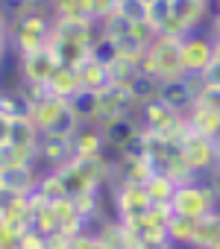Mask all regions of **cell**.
<instances>
[{"mask_svg": "<svg viewBox=\"0 0 220 249\" xmlns=\"http://www.w3.org/2000/svg\"><path fill=\"white\" fill-rule=\"evenodd\" d=\"M100 36V24L94 21H53V38L50 53L62 68H79L85 59H91V47Z\"/></svg>", "mask_w": 220, "mask_h": 249, "instance_id": "cell-1", "label": "cell"}, {"mask_svg": "<svg viewBox=\"0 0 220 249\" xmlns=\"http://www.w3.org/2000/svg\"><path fill=\"white\" fill-rule=\"evenodd\" d=\"M9 47L12 56H27L50 47L53 38V15L47 6H33L9 15Z\"/></svg>", "mask_w": 220, "mask_h": 249, "instance_id": "cell-2", "label": "cell"}, {"mask_svg": "<svg viewBox=\"0 0 220 249\" xmlns=\"http://www.w3.org/2000/svg\"><path fill=\"white\" fill-rule=\"evenodd\" d=\"M214 208H220V191H217L214 173L179 185L170 199V211L179 217H191V220H200V217L211 214Z\"/></svg>", "mask_w": 220, "mask_h": 249, "instance_id": "cell-3", "label": "cell"}, {"mask_svg": "<svg viewBox=\"0 0 220 249\" xmlns=\"http://www.w3.org/2000/svg\"><path fill=\"white\" fill-rule=\"evenodd\" d=\"M141 71L153 73L162 82L185 76L182 73V38H176V36H156L150 41V47L144 50Z\"/></svg>", "mask_w": 220, "mask_h": 249, "instance_id": "cell-4", "label": "cell"}, {"mask_svg": "<svg viewBox=\"0 0 220 249\" xmlns=\"http://www.w3.org/2000/svg\"><path fill=\"white\" fill-rule=\"evenodd\" d=\"M33 123L41 129V135H73V129L79 126V117L73 114L68 100L44 91L33 106Z\"/></svg>", "mask_w": 220, "mask_h": 249, "instance_id": "cell-5", "label": "cell"}, {"mask_svg": "<svg viewBox=\"0 0 220 249\" xmlns=\"http://www.w3.org/2000/svg\"><path fill=\"white\" fill-rule=\"evenodd\" d=\"M138 123L141 129L162 135V138H182L188 129V111L165 103V100H150L138 108Z\"/></svg>", "mask_w": 220, "mask_h": 249, "instance_id": "cell-6", "label": "cell"}, {"mask_svg": "<svg viewBox=\"0 0 220 249\" xmlns=\"http://www.w3.org/2000/svg\"><path fill=\"white\" fill-rule=\"evenodd\" d=\"M138 100L129 91V85H109L103 91H97V117L94 123L97 126H106L112 120L121 117H138Z\"/></svg>", "mask_w": 220, "mask_h": 249, "instance_id": "cell-7", "label": "cell"}, {"mask_svg": "<svg viewBox=\"0 0 220 249\" xmlns=\"http://www.w3.org/2000/svg\"><path fill=\"white\" fill-rule=\"evenodd\" d=\"M179 153H182V161L197 176H208L217 170V150H214V138H208V135L185 129L179 138Z\"/></svg>", "mask_w": 220, "mask_h": 249, "instance_id": "cell-8", "label": "cell"}, {"mask_svg": "<svg viewBox=\"0 0 220 249\" xmlns=\"http://www.w3.org/2000/svg\"><path fill=\"white\" fill-rule=\"evenodd\" d=\"M59 71V62L50 50H38V53H27V56H15V76L21 85L27 88H44L53 79V73Z\"/></svg>", "mask_w": 220, "mask_h": 249, "instance_id": "cell-9", "label": "cell"}, {"mask_svg": "<svg viewBox=\"0 0 220 249\" xmlns=\"http://www.w3.org/2000/svg\"><path fill=\"white\" fill-rule=\"evenodd\" d=\"M214 65V38L200 30L182 38V73L185 76H205Z\"/></svg>", "mask_w": 220, "mask_h": 249, "instance_id": "cell-10", "label": "cell"}, {"mask_svg": "<svg viewBox=\"0 0 220 249\" xmlns=\"http://www.w3.org/2000/svg\"><path fill=\"white\" fill-rule=\"evenodd\" d=\"M109 202H112V214L124 223H132L138 217H147L153 211V199L147 196L144 185H121L115 191H109Z\"/></svg>", "mask_w": 220, "mask_h": 249, "instance_id": "cell-11", "label": "cell"}, {"mask_svg": "<svg viewBox=\"0 0 220 249\" xmlns=\"http://www.w3.org/2000/svg\"><path fill=\"white\" fill-rule=\"evenodd\" d=\"M202 79H205V76H176V79H165L159 100H165V103H170V106L188 111V108L194 106L197 94H200Z\"/></svg>", "mask_w": 220, "mask_h": 249, "instance_id": "cell-12", "label": "cell"}, {"mask_svg": "<svg viewBox=\"0 0 220 249\" xmlns=\"http://www.w3.org/2000/svg\"><path fill=\"white\" fill-rule=\"evenodd\" d=\"M33 106H36V100H33V94L21 85V82H15V85H0V111H3L9 120H33Z\"/></svg>", "mask_w": 220, "mask_h": 249, "instance_id": "cell-13", "label": "cell"}, {"mask_svg": "<svg viewBox=\"0 0 220 249\" xmlns=\"http://www.w3.org/2000/svg\"><path fill=\"white\" fill-rule=\"evenodd\" d=\"M41 167H0V188L6 194H21L30 196L38 191L41 182Z\"/></svg>", "mask_w": 220, "mask_h": 249, "instance_id": "cell-14", "label": "cell"}, {"mask_svg": "<svg viewBox=\"0 0 220 249\" xmlns=\"http://www.w3.org/2000/svg\"><path fill=\"white\" fill-rule=\"evenodd\" d=\"M91 231L97 234V240L103 243V249H135V240H132L129 226L124 220H118L115 214L103 217Z\"/></svg>", "mask_w": 220, "mask_h": 249, "instance_id": "cell-15", "label": "cell"}, {"mask_svg": "<svg viewBox=\"0 0 220 249\" xmlns=\"http://www.w3.org/2000/svg\"><path fill=\"white\" fill-rule=\"evenodd\" d=\"M100 129H103V138H106V150H109V156H118L121 150H127V147L138 138L141 123H138V117H121V120L106 123V126H100Z\"/></svg>", "mask_w": 220, "mask_h": 249, "instance_id": "cell-16", "label": "cell"}, {"mask_svg": "<svg viewBox=\"0 0 220 249\" xmlns=\"http://www.w3.org/2000/svg\"><path fill=\"white\" fill-rule=\"evenodd\" d=\"M0 220L15 226V229H30L33 226V194L21 196V194H6L0 196Z\"/></svg>", "mask_w": 220, "mask_h": 249, "instance_id": "cell-17", "label": "cell"}, {"mask_svg": "<svg viewBox=\"0 0 220 249\" xmlns=\"http://www.w3.org/2000/svg\"><path fill=\"white\" fill-rule=\"evenodd\" d=\"M38 159L44 170H56L73 159V144L71 135H41L38 141Z\"/></svg>", "mask_w": 220, "mask_h": 249, "instance_id": "cell-18", "label": "cell"}, {"mask_svg": "<svg viewBox=\"0 0 220 249\" xmlns=\"http://www.w3.org/2000/svg\"><path fill=\"white\" fill-rule=\"evenodd\" d=\"M71 144H73V156L79 159H94V156H106V138H103V129L97 123H79L71 135Z\"/></svg>", "mask_w": 220, "mask_h": 249, "instance_id": "cell-19", "label": "cell"}, {"mask_svg": "<svg viewBox=\"0 0 220 249\" xmlns=\"http://www.w3.org/2000/svg\"><path fill=\"white\" fill-rule=\"evenodd\" d=\"M214 243H220V208H214L211 214L197 220V229H194L188 249H211Z\"/></svg>", "mask_w": 220, "mask_h": 249, "instance_id": "cell-20", "label": "cell"}, {"mask_svg": "<svg viewBox=\"0 0 220 249\" xmlns=\"http://www.w3.org/2000/svg\"><path fill=\"white\" fill-rule=\"evenodd\" d=\"M76 73H79L85 91H103V88L112 85V73H109V65L100 62V59H94V56L85 59V62L76 68Z\"/></svg>", "mask_w": 220, "mask_h": 249, "instance_id": "cell-21", "label": "cell"}, {"mask_svg": "<svg viewBox=\"0 0 220 249\" xmlns=\"http://www.w3.org/2000/svg\"><path fill=\"white\" fill-rule=\"evenodd\" d=\"M79 91H82V79H79L76 68H62V65H59V71H56L53 79L47 82V94L62 97V100H73Z\"/></svg>", "mask_w": 220, "mask_h": 249, "instance_id": "cell-22", "label": "cell"}, {"mask_svg": "<svg viewBox=\"0 0 220 249\" xmlns=\"http://www.w3.org/2000/svg\"><path fill=\"white\" fill-rule=\"evenodd\" d=\"M188 129H194L200 135H208V138H217L220 135V114H214V111L194 103L188 108Z\"/></svg>", "mask_w": 220, "mask_h": 249, "instance_id": "cell-23", "label": "cell"}, {"mask_svg": "<svg viewBox=\"0 0 220 249\" xmlns=\"http://www.w3.org/2000/svg\"><path fill=\"white\" fill-rule=\"evenodd\" d=\"M0 167H41V159H38V150L3 144L0 147Z\"/></svg>", "mask_w": 220, "mask_h": 249, "instance_id": "cell-24", "label": "cell"}, {"mask_svg": "<svg viewBox=\"0 0 220 249\" xmlns=\"http://www.w3.org/2000/svg\"><path fill=\"white\" fill-rule=\"evenodd\" d=\"M47 9L53 21H91L88 0H47Z\"/></svg>", "mask_w": 220, "mask_h": 249, "instance_id": "cell-25", "label": "cell"}, {"mask_svg": "<svg viewBox=\"0 0 220 249\" xmlns=\"http://www.w3.org/2000/svg\"><path fill=\"white\" fill-rule=\"evenodd\" d=\"M176 188H179V185H176L170 176H165V173H153V176L144 182V191H147V196H150L156 205H170Z\"/></svg>", "mask_w": 220, "mask_h": 249, "instance_id": "cell-26", "label": "cell"}, {"mask_svg": "<svg viewBox=\"0 0 220 249\" xmlns=\"http://www.w3.org/2000/svg\"><path fill=\"white\" fill-rule=\"evenodd\" d=\"M38 141H41V129L27 117V120H12V129H9V144L15 147H30V150H38Z\"/></svg>", "mask_w": 220, "mask_h": 249, "instance_id": "cell-27", "label": "cell"}, {"mask_svg": "<svg viewBox=\"0 0 220 249\" xmlns=\"http://www.w3.org/2000/svg\"><path fill=\"white\" fill-rule=\"evenodd\" d=\"M129 91L135 94L138 106H144V103H150V100H159V94H162V79H156V76L147 73V71H138L135 79L129 82Z\"/></svg>", "mask_w": 220, "mask_h": 249, "instance_id": "cell-28", "label": "cell"}, {"mask_svg": "<svg viewBox=\"0 0 220 249\" xmlns=\"http://www.w3.org/2000/svg\"><path fill=\"white\" fill-rule=\"evenodd\" d=\"M194 229H197V220H191V217L173 214V217L167 220V237H170V243H173L176 249H188V246H191Z\"/></svg>", "mask_w": 220, "mask_h": 249, "instance_id": "cell-29", "label": "cell"}, {"mask_svg": "<svg viewBox=\"0 0 220 249\" xmlns=\"http://www.w3.org/2000/svg\"><path fill=\"white\" fill-rule=\"evenodd\" d=\"M71 103V108H73V114L79 117V123H94V117H97V91H79L73 100H68Z\"/></svg>", "mask_w": 220, "mask_h": 249, "instance_id": "cell-30", "label": "cell"}, {"mask_svg": "<svg viewBox=\"0 0 220 249\" xmlns=\"http://www.w3.org/2000/svg\"><path fill=\"white\" fill-rule=\"evenodd\" d=\"M36 194H41V196L50 199V202L68 196V191H65V185H62V179H59L56 170H44V173H41V182H38V191H36Z\"/></svg>", "mask_w": 220, "mask_h": 249, "instance_id": "cell-31", "label": "cell"}, {"mask_svg": "<svg viewBox=\"0 0 220 249\" xmlns=\"http://www.w3.org/2000/svg\"><path fill=\"white\" fill-rule=\"evenodd\" d=\"M194 103H197V106H202V108H208V111H214V114H220V82L202 79L200 94H197V100H194Z\"/></svg>", "mask_w": 220, "mask_h": 249, "instance_id": "cell-32", "label": "cell"}, {"mask_svg": "<svg viewBox=\"0 0 220 249\" xmlns=\"http://www.w3.org/2000/svg\"><path fill=\"white\" fill-rule=\"evenodd\" d=\"M118 12V0H88V18L94 24H103Z\"/></svg>", "mask_w": 220, "mask_h": 249, "instance_id": "cell-33", "label": "cell"}, {"mask_svg": "<svg viewBox=\"0 0 220 249\" xmlns=\"http://www.w3.org/2000/svg\"><path fill=\"white\" fill-rule=\"evenodd\" d=\"M15 249H47V234H41L38 229H24L21 231V240H18V246Z\"/></svg>", "mask_w": 220, "mask_h": 249, "instance_id": "cell-34", "label": "cell"}, {"mask_svg": "<svg viewBox=\"0 0 220 249\" xmlns=\"http://www.w3.org/2000/svg\"><path fill=\"white\" fill-rule=\"evenodd\" d=\"M18 240H21V229H15V226L0 220V249H15Z\"/></svg>", "mask_w": 220, "mask_h": 249, "instance_id": "cell-35", "label": "cell"}, {"mask_svg": "<svg viewBox=\"0 0 220 249\" xmlns=\"http://www.w3.org/2000/svg\"><path fill=\"white\" fill-rule=\"evenodd\" d=\"M68 249H103V243L97 240V234L88 229V231H82V234H76V237H71V246Z\"/></svg>", "mask_w": 220, "mask_h": 249, "instance_id": "cell-36", "label": "cell"}, {"mask_svg": "<svg viewBox=\"0 0 220 249\" xmlns=\"http://www.w3.org/2000/svg\"><path fill=\"white\" fill-rule=\"evenodd\" d=\"M0 6H3L9 15L21 12V9H33V6H47V0H0Z\"/></svg>", "mask_w": 220, "mask_h": 249, "instance_id": "cell-37", "label": "cell"}, {"mask_svg": "<svg viewBox=\"0 0 220 249\" xmlns=\"http://www.w3.org/2000/svg\"><path fill=\"white\" fill-rule=\"evenodd\" d=\"M9 129H12V120H9L3 111H0V147L9 144Z\"/></svg>", "mask_w": 220, "mask_h": 249, "instance_id": "cell-38", "label": "cell"}, {"mask_svg": "<svg viewBox=\"0 0 220 249\" xmlns=\"http://www.w3.org/2000/svg\"><path fill=\"white\" fill-rule=\"evenodd\" d=\"M205 33H208V36H211L214 41H220V15H217V12H211V21H208Z\"/></svg>", "mask_w": 220, "mask_h": 249, "instance_id": "cell-39", "label": "cell"}, {"mask_svg": "<svg viewBox=\"0 0 220 249\" xmlns=\"http://www.w3.org/2000/svg\"><path fill=\"white\" fill-rule=\"evenodd\" d=\"M6 36H9V12L0 6V38H6ZM6 41H9V38H6Z\"/></svg>", "mask_w": 220, "mask_h": 249, "instance_id": "cell-40", "label": "cell"}, {"mask_svg": "<svg viewBox=\"0 0 220 249\" xmlns=\"http://www.w3.org/2000/svg\"><path fill=\"white\" fill-rule=\"evenodd\" d=\"M12 56V47H9V41L6 38H0V68H3V62Z\"/></svg>", "mask_w": 220, "mask_h": 249, "instance_id": "cell-41", "label": "cell"}, {"mask_svg": "<svg viewBox=\"0 0 220 249\" xmlns=\"http://www.w3.org/2000/svg\"><path fill=\"white\" fill-rule=\"evenodd\" d=\"M214 68H220V41H214Z\"/></svg>", "mask_w": 220, "mask_h": 249, "instance_id": "cell-42", "label": "cell"}, {"mask_svg": "<svg viewBox=\"0 0 220 249\" xmlns=\"http://www.w3.org/2000/svg\"><path fill=\"white\" fill-rule=\"evenodd\" d=\"M214 150H217V170H220V135L214 138Z\"/></svg>", "mask_w": 220, "mask_h": 249, "instance_id": "cell-43", "label": "cell"}, {"mask_svg": "<svg viewBox=\"0 0 220 249\" xmlns=\"http://www.w3.org/2000/svg\"><path fill=\"white\" fill-rule=\"evenodd\" d=\"M211 6H214V12L220 15V0H211Z\"/></svg>", "mask_w": 220, "mask_h": 249, "instance_id": "cell-44", "label": "cell"}, {"mask_svg": "<svg viewBox=\"0 0 220 249\" xmlns=\"http://www.w3.org/2000/svg\"><path fill=\"white\" fill-rule=\"evenodd\" d=\"M214 179H217V191H220V170H214Z\"/></svg>", "mask_w": 220, "mask_h": 249, "instance_id": "cell-45", "label": "cell"}, {"mask_svg": "<svg viewBox=\"0 0 220 249\" xmlns=\"http://www.w3.org/2000/svg\"><path fill=\"white\" fill-rule=\"evenodd\" d=\"M211 249H220V243H214V246H211Z\"/></svg>", "mask_w": 220, "mask_h": 249, "instance_id": "cell-46", "label": "cell"}, {"mask_svg": "<svg viewBox=\"0 0 220 249\" xmlns=\"http://www.w3.org/2000/svg\"><path fill=\"white\" fill-rule=\"evenodd\" d=\"M162 249H176V246H162Z\"/></svg>", "mask_w": 220, "mask_h": 249, "instance_id": "cell-47", "label": "cell"}, {"mask_svg": "<svg viewBox=\"0 0 220 249\" xmlns=\"http://www.w3.org/2000/svg\"><path fill=\"white\" fill-rule=\"evenodd\" d=\"M0 196H3V188H0Z\"/></svg>", "mask_w": 220, "mask_h": 249, "instance_id": "cell-48", "label": "cell"}]
</instances>
